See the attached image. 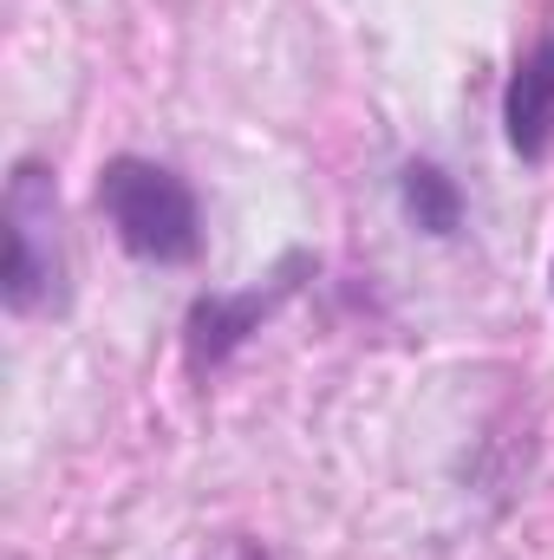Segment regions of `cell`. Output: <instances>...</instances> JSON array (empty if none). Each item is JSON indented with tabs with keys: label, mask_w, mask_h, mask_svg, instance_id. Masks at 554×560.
<instances>
[{
	"label": "cell",
	"mask_w": 554,
	"mask_h": 560,
	"mask_svg": "<svg viewBox=\"0 0 554 560\" xmlns=\"http://www.w3.org/2000/svg\"><path fill=\"white\" fill-rule=\"evenodd\" d=\"M503 131L522 163H542L554 150V33L516 59L509 92H503Z\"/></svg>",
	"instance_id": "cell-3"
},
{
	"label": "cell",
	"mask_w": 554,
	"mask_h": 560,
	"mask_svg": "<svg viewBox=\"0 0 554 560\" xmlns=\"http://www.w3.org/2000/svg\"><path fill=\"white\" fill-rule=\"evenodd\" d=\"M0 222H7V268H0V293L13 313H39L59 300V280H66V248H59V183L46 163H13L7 176V202H0Z\"/></svg>",
	"instance_id": "cell-2"
},
{
	"label": "cell",
	"mask_w": 554,
	"mask_h": 560,
	"mask_svg": "<svg viewBox=\"0 0 554 560\" xmlns=\"http://www.w3.org/2000/svg\"><path fill=\"white\" fill-rule=\"evenodd\" d=\"M235 560H268V555H262V548H242V555H235Z\"/></svg>",
	"instance_id": "cell-6"
},
{
	"label": "cell",
	"mask_w": 554,
	"mask_h": 560,
	"mask_svg": "<svg viewBox=\"0 0 554 560\" xmlns=\"http://www.w3.org/2000/svg\"><path fill=\"white\" fill-rule=\"evenodd\" d=\"M99 215L112 222L118 248L150 268H183L203 255V209L196 189L150 156H112L99 170Z\"/></svg>",
	"instance_id": "cell-1"
},
{
	"label": "cell",
	"mask_w": 554,
	"mask_h": 560,
	"mask_svg": "<svg viewBox=\"0 0 554 560\" xmlns=\"http://www.w3.org/2000/svg\"><path fill=\"white\" fill-rule=\"evenodd\" d=\"M399 196H405V215H412L424 235H457L463 196H457V183L437 163H405L399 170Z\"/></svg>",
	"instance_id": "cell-5"
},
{
	"label": "cell",
	"mask_w": 554,
	"mask_h": 560,
	"mask_svg": "<svg viewBox=\"0 0 554 560\" xmlns=\"http://www.w3.org/2000/svg\"><path fill=\"white\" fill-rule=\"evenodd\" d=\"M293 280H275L268 293L255 287V293H209V300H196L189 306V319H183V352H189V372H209V365H222L268 313H275V300L287 293Z\"/></svg>",
	"instance_id": "cell-4"
}]
</instances>
